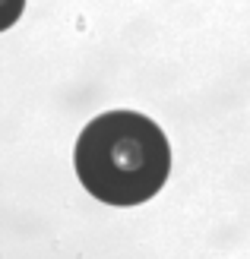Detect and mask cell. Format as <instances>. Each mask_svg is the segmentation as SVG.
<instances>
[{
    "label": "cell",
    "instance_id": "6da1fadb",
    "mask_svg": "<svg viewBox=\"0 0 250 259\" xmlns=\"http://www.w3.org/2000/svg\"><path fill=\"white\" fill-rule=\"evenodd\" d=\"M76 174L98 202L139 205L165 187L171 146L159 126L136 111H108L76 139Z\"/></svg>",
    "mask_w": 250,
    "mask_h": 259
},
{
    "label": "cell",
    "instance_id": "7a4b0ae2",
    "mask_svg": "<svg viewBox=\"0 0 250 259\" xmlns=\"http://www.w3.org/2000/svg\"><path fill=\"white\" fill-rule=\"evenodd\" d=\"M22 10H25V0H0V32L16 22L22 16Z\"/></svg>",
    "mask_w": 250,
    "mask_h": 259
}]
</instances>
